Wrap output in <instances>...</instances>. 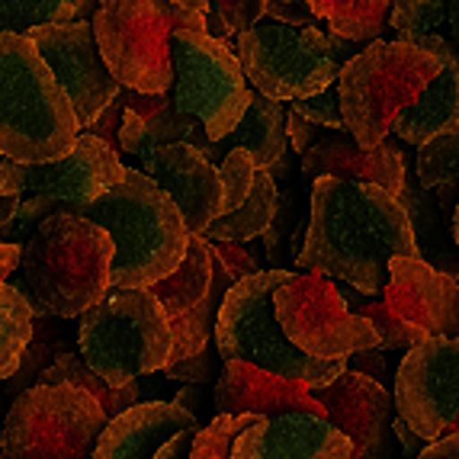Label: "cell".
Instances as JSON below:
<instances>
[{
    "instance_id": "1",
    "label": "cell",
    "mask_w": 459,
    "mask_h": 459,
    "mask_svg": "<svg viewBox=\"0 0 459 459\" xmlns=\"http://www.w3.org/2000/svg\"><path fill=\"white\" fill-rule=\"evenodd\" d=\"M398 254H421L402 193L367 180H312L306 245L296 267L344 280L363 296H383Z\"/></svg>"
},
{
    "instance_id": "2",
    "label": "cell",
    "mask_w": 459,
    "mask_h": 459,
    "mask_svg": "<svg viewBox=\"0 0 459 459\" xmlns=\"http://www.w3.org/2000/svg\"><path fill=\"white\" fill-rule=\"evenodd\" d=\"M81 212L113 235V286L152 290L174 273L190 251L193 231L184 212L152 174L142 168H126V177Z\"/></svg>"
},
{
    "instance_id": "3",
    "label": "cell",
    "mask_w": 459,
    "mask_h": 459,
    "mask_svg": "<svg viewBox=\"0 0 459 459\" xmlns=\"http://www.w3.org/2000/svg\"><path fill=\"white\" fill-rule=\"evenodd\" d=\"M113 235L81 212H48L23 245L20 280L39 315L81 318L113 290Z\"/></svg>"
},
{
    "instance_id": "4",
    "label": "cell",
    "mask_w": 459,
    "mask_h": 459,
    "mask_svg": "<svg viewBox=\"0 0 459 459\" xmlns=\"http://www.w3.org/2000/svg\"><path fill=\"white\" fill-rule=\"evenodd\" d=\"M84 126L30 32H0V154L23 164L55 161Z\"/></svg>"
},
{
    "instance_id": "5",
    "label": "cell",
    "mask_w": 459,
    "mask_h": 459,
    "mask_svg": "<svg viewBox=\"0 0 459 459\" xmlns=\"http://www.w3.org/2000/svg\"><path fill=\"white\" fill-rule=\"evenodd\" d=\"M290 276V270L273 267L238 280L225 296L219 322H215V351H219L222 363L245 360L254 367L302 379L312 389H322L351 369V357L322 360V357H312L292 344V337L280 325V315L273 306L276 286Z\"/></svg>"
},
{
    "instance_id": "6",
    "label": "cell",
    "mask_w": 459,
    "mask_h": 459,
    "mask_svg": "<svg viewBox=\"0 0 459 459\" xmlns=\"http://www.w3.org/2000/svg\"><path fill=\"white\" fill-rule=\"evenodd\" d=\"M81 357L107 383L129 385L142 376L168 369L174 353V325L152 290L113 286L81 315Z\"/></svg>"
},
{
    "instance_id": "7",
    "label": "cell",
    "mask_w": 459,
    "mask_h": 459,
    "mask_svg": "<svg viewBox=\"0 0 459 459\" xmlns=\"http://www.w3.org/2000/svg\"><path fill=\"white\" fill-rule=\"evenodd\" d=\"M440 71L444 62L418 42L376 39L363 46L337 77L347 129L363 148L383 145L398 116L421 97Z\"/></svg>"
},
{
    "instance_id": "8",
    "label": "cell",
    "mask_w": 459,
    "mask_h": 459,
    "mask_svg": "<svg viewBox=\"0 0 459 459\" xmlns=\"http://www.w3.org/2000/svg\"><path fill=\"white\" fill-rule=\"evenodd\" d=\"M360 42L322 32V26L280 23L264 16L261 23L235 39V52L245 65V74L254 91L264 97L292 103V100L322 93L337 84V77Z\"/></svg>"
},
{
    "instance_id": "9",
    "label": "cell",
    "mask_w": 459,
    "mask_h": 459,
    "mask_svg": "<svg viewBox=\"0 0 459 459\" xmlns=\"http://www.w3.org/2000/svg\"><path fill=\"white\" fill-rule=\"evenodd\" d=\"M119 84L142 93L174 91V32L209 26L206 13L174 0H103L91 20Z\"/></svg>"
},
{
    "instance_id": "10",
    "label": "cell",
    "mask_w": 459,
    "mask_h": 459,
    "mask_svg": "<svg viewBox=\"0 0 459 459\" xmlns=\"http://www.w3.org/2000/svg\"><path fill=\"white\" fill-rule=\"evenodd\" d=\"M109 411L74 383H36L20 392L7 411L4 459H93Z\"/></svg>"
},
{
    "instance_id": "11",
    "label": "cell",
    "mask_w": 459,
    "mask_h": 459,
    "mask_svg": "<svg viewBox=\"0 0 459 459\" xmlns=\"http://www.w3.org/2000/svg\"><path fill=\"white\" fill-rule=\"evenodd\" d=\"M126 168L129 164H123V152L113 142L84 129L77 145L55 161L23 164L13 161V158H4V164H0V193L20 196L13 219L26 222V219H39V215L52 212L55 206H91L93 199H100L123 180Z\"/></svg>"
},
{
    "instance_id": "12",
    "label": "cell",
    "mask_w": 459,
    "mask_h": 459,
    "mask_svg": "<svg viewBox=\"0 0 459 459\" xmlns=\"http://www.w3.org/2000/svg\"><path fill=\"white\" fill-rule=\"evenodd\" d=\"M254 87L245 65L225 39L209 26H184L174 32V103L203 119L212 142L231 135L251 107Z\"/></svg>"
},
{
    "instance_id": "13",
    "label": "cell",
    "mask_w": 459,
    "mask_h": 459,
    "mask_svg": "<svg viewBox=\"0 0 459 459\" xmlns=\"http://www.w3.org/2000/svg\"><path fill=\"white\" fill-rule=\"evenodd\" d=\"M273 306L292 344L312 357L337 360L383 347L379 328L363 312H353L344 290H337L325 273H292L276 286Z\"/></svg>"
},
{
    "instance_id": "14",
    "label": "cell",
    "mask_w": 459,
    "mask_h": 459,
    "mask_svg": "<svg viewBox=\"0 0 459 459\" xmlns=\"http://www.w3.org/2000/svg\"><path fill=\"white\" fill-rule=\"evenodd\" d=\"M398 414L424 437L459 434V334L428 337L402 357L395 373Z\"/></svg>"
},
{
    "instance_id": "15",
    "label": "cell",
    "mask_w": 459,
    "mask_h": 459,
    "mask_svg": "<svg viewBox=\"0 0 459 459\" xmlns=\"http://www.w3.org/2000/svg\"><path fill=\"white\" fill-rule=\"evenodd\" d=\"M30 39L39 46L46 65L71 97L81 126L91 129L103 116V109L123 93L119 77L103 58L93 23L71 20V23L36 26V30H30Z\"/></svg>"
},
{
    "instance_id": "16",
    "label": "cell",
    "mask_w": 459,
    "mask_h": 459,
    "mask_svg": "<svg viewBox=\"0 0 459 459\" xmlns=\"http://www.w3.org/2000/svg\"><path fill=\"white\" fill-rule=\"evenodd\" d=\"M383 302L421 341L459 334V280L428 264L424 254H398L392 261Z\"/></svg>"
},
{
    "instance_id": "17",
    "label": "cell",
    "mask_w": 459,
    "mask_h": 459,
    "mask_svg": "<svg viewBox=\"0 0 459 459\" xmlns=\"http://www.w3.org/2000/svg\"><path fill=\"white\" fill-rule=\"evenodd\" d=\"M353 440L322 414L286 411L261 418L235 440L231 459H351Z\"/></svg>"
},
{
    "instance_id": "18",
    "label": "cell",
    "mask_w": 459,
    "mask_h": 459,
    "mask_svg": "<svg viewBox=\"0 0 459 459\" xmlns=\"http://www.w3.org/2000/svg\"><path fill=\"white\" fill-rule=\"evenodd\" d=\"M142 170L174 196L193 235H206L209 225L222 215V170L203 148L190 142L164 145Z\"/></svg>"
},
{
    "instance_id": "19",
    "label": "cell",
    "mask_w": 459,
    "mask_h": 459,
    "mask_svg": "<svg viewBox=\"0 0 459 459\" xmlns=\"http://www.w3.org/2000/svg\"><path fill=\"white\" fill-rule=\"evenodd\" d=\"M312 392L328 411V421H334L353 440L351 459L383 456L385 424H389L392 405H395V392L385 389L383 379H376L363 369H347L341 379Z\"/></svg>"
},
{
    "instance_id": "20",
    "label": "cell",
    "mask_w": 459,
    "mask_h": 459,
    "mask_svg": "<svg viewBox=\"0 0 459 459\" xmlns=\"http://www.w3.org/2000/svg\"><path fill=\"white\" fill-rule=\"evenodd\" d=\"M212 408L219 414H267L273 418V414L286 411H308L328 418L308 383L245 360L222 363V376L212 392Z\"/></svg>"
},
{
    "instance_id": "21",
    "label": "cell",
    "mask_w": 459,
    "mask_h": 459,
    "mask_svg": "<svg viewBox=\"0 0 459 459\" xmlns=\"http://www.w3.org/2000/svg\"><path fill=\"white\" fill-rule=\"evenodd\" d=\"M302 174L308 180L318 177H347V180H367L379 184L392 193L405 190V154L392 142V135L383 145L363 148L351 129H325L318 132L308 152L302 154Z\"/></svg>"
},
{
    "instance_id": "22",
    "label": "cell",
    "mask_w": 459,
    "mask_h": 459,
    "mask_svg": "<svg viewBox=\"0 0 459 459\" xmlns=\"http://www.w3.org/2000/svg\"><path fill=\"white\" fill-rule=\"evenodd\" d=\"M190 142L206 148L212 142L203 119L184 113L174 103V91L168 93H142L126 87V119L119 129V152L138 158V168H145L164 145Z\"/></svg>"
},
{
    "instance_id": "23",
    "label": "cell",
    "mask_w": 459,
    "mask_h": 459,
    "mask_svg": "<svg viewBox=\"0 0 459 459\" xmlns=\"http://www.w3.org/2000/svg\"><path fill=\"white\" fill-rule=\"evenodd\" d=\"M186 428H199V414L184 402H138L109 418L93 446V459H154L170 437Z\"/></svg>"
},
{
    "instance_id": "24",
    "label": "cell",
    "mask_w": 459,
    "mask_h": 459,
    "mask_svg": "<svg viewBox=\"0 0 459 459\" xmlns=\"http://www.w3.org/2000/svg\"><path fill=\"white\" fill-rule=\"evenodd\" d=\"M290 145V107H283L280 100L264 97L261 91H254L251 107H247L245 119L235 126V132L219 138V142H209L203 152L219 164L231 148H247L261 164L276 168V164L283 161Z\"/></svg>"
},
{
    "instance_id": "25",
    "label": "cell",
    "mask_w": 459,
    "mask_h": 459,
    "mask_svg": "<svg viewBox=\"0 0 459 459\" xmlns=\"http://www.w3.org/2000/svg\"><path fill=\"white\" fill-rule=\"evenodd\" d=\"M459 126V55L446 58L444 71L424 87V93L414 100L405 113L392 126V135L405 145L421 148L424 142L437 138L440 132Z\"/></svg>"
},
{
    "instance_id": "26",
    "label": "cell",
    "mask_w": 459,
    "mask_h": 459,
    "mask_svg": "<svg viewBox=\"0 0 459 459\" xmlns=\"http://www.w3.org/2000/svg\"><path fill=\"white\" fill-rule=\"evenodd\" d=\"M212 280H215L212 245H209L206 235H193L184 264L174 273L164 276L161 283H154L152 292L164 302L170 318H177V315L193 312L212 292Z\"/></svg>"
},
{
    "instance_id": "27",
    "label": "cell",
    "mask_w": 459,
    "mask_h": 459,
    "mask_svg": "<svg viewBox=\"0 0 459 459\" xmlns=\"http://www.w3.org/2000/svg\"><path fill=\"white\" fill-rule=\"evenodd\" d=\"M276 209H280V190H276L273 168L261 164L251 196H247L235 212L219 215L206 229V238L209 241H241V245H247L251 238H261L264 231L273 229Z\"/></svg>"
},
{
    "instance_id": "28",
    "label": "cell",
    "mask_w": 459,
    "mask_h": 459,
    "mask_svg": "<svg viewBox=\"0 0 459 459\" xmlns=\"http://www.w3.org/2000/svg\"><path fill=\"white\" fill-rule=\"evenodd\" d=\"M312 13L328 23L331 32L369 46L383 36L392 20L395 0H306Z\"/></svg>"
},
{
    "instance_id": "29",
    "label": "cell",
    "mask_w": 459,
    "mask_h": 459,
    "mask_svg": "<svg viewBox=\"0 0 459 459\" xmlns=\"http://www.w3.org/2000/svg\"><path fill=\"white\" fill-rule=\"evenodd\" d=\"M389 26L405 42L444 36L459 52V0H395Z\"/></svg>"
},
{
    "instance_id": "30",
    "label": "cell",
    "mask_w": 459,
    "mask_h": 459,
    "mask_svg": "<svg viewBox=\"0 0 459 459\" xmlns=\"http://www.w3.org/2000/svg\"><path fill=\"white\" fill-rule=\"evenodd\" d=\"M36 315V306L30 302L23 286L4 280L0 286V376L4 379H13V373L20 369V360L32 341Z\"/></svg>"
},
{
    "instance_id": "31",
    "label": "cell",
    "mask_w": 459,
    "mask_h": 459,
    "mask_svg": "<svg viewBox=\"0 0 459 459\" xmlns=\"http://www.w3.org/2000/svg\"><path fill=\"white\" fill-rule=\"evenodd\" d=\"M103 0H0V30L30 32L36 26L97 16Z\"/></svg>"
},
{
    "instance_id": "32",
    "label": "cell",
    "mask_w": 459,
    "mask_h": 459,
    "mask_svg": "<svg viewBox=\"0 0 459 459\" xmlns=\"http://www.w3.org/2000/svg\"><path fill=\"white\" fill-rule=\"evenodd\" d=\"M414 168H418L424 190H440V186L459 184V126L424 142L418 148Z\"/></svg>"
},
{
    "instance_id": "33",
    "label": "cell",
    "mask_w": 459,
    "mask_h": 459,
    "mask_svg": "<svg viewBox=\"0 0 459 459\" xmlns=\"http://www.w3.org/2000/svg\"><path fill=\"white\" fill-rule=\"evenodd\" d=\"M267 414H219L199 428L196 444H193V456L190 459H231V450H235V440L245 434L251 424H257Z\"/></svg>"
},
{
    "instance_id": "34",
    "label": "cell",
    "mask_w": 459,
    "mask_h": 459,
    "mask_svg": "<svg viewBox=\"0 0 459 459\" xmlns=\"http://www.w3.org/2000/svg\"><path fill=\"white\" fill-rule=\"evenodd\" d=\"M267 4L270 0H212V7L206 13L209 32L231 46V39H238L267 16Z\"/></svg>"
},
{
    "instance_id": "35",
    "label": "cell",
    "mask_w": 459,
    "mask_h": 459,
    "mask_svg": "<svg viewBox=\"0 0 459 459\" xmlns=\"http://www.w3.org/2000/svg\"><path fill=\"white\" fill-rule=\"evenodd\" d=\"M290 109L302 113L306 119H312V123L325 126V129H347L344 109H341V87L337 84L325 87L322 93H312V97L292 100Z\"/></svg>"
},
{
    "instance_id": "36",
    "label": "cell",
    "mask_w": 459,
    "mask_h": 459,
    "mask_svg": "<svg viewBox=\"0 0 459 459\" xmlns=\"http://www.w3.org/2000/svg\"><path fill=\"white\" fill-rule=\"evenodd\" d=\"M357 312H363L369 322L379 328V334H383V351H398V347L411 351L414 344H421V337L414 334L402 318H395V315L385 308V302H369V306L357 308Z\"/></svg>"
},
{
    "instance_id": "37",
    "label": "cell",
    "mask_w": 459,
    "mask_h": 459,
    "mask_svg": "<svg viewBox=\"0 0 459 459\" xmlns=\"http://www.w3.org/2000/svg\"><path fill=\"white\" fill-rule=\"evenodd\" d=\"M209 245H212L215 261H222L235 280H245V276L257 273V261L245 251L241 241H209Z\"/></svg>"
},
{
    "instance_id": "38",
    "label": "cell",
    "mask_w": 459,
    "mask_h": 459,
    "mask_svg": "<svg viewBox=\"0 0 459 459\" xmlns=\"http://www.w3.org/2000/svg\"><path fill=\"white\" fill-rule=\"evenodd\" d=\"M123 119H126V87H123V93H119V97L103 109V116L91 126V132L100 138H107V142H113V145L119 148V129H123Z\"/></svg>"
},
{
    "instance_id": "39",
    "label": "cell",
    "mask_w": 459,
    "mask_h": 459,
    "mask_svg": "<svg viewBox=\"0 0 459 459\" xmlns=\"http://www.w3.org/2000/svg\"><path fill=\"white\" fill-rule=\"evenodd\" d=\"M267 16L270 20H280V23H296V26H312L318 20L308 4L302 7V4H286V0H270Z\"/></svg>"
},
{
    "instance_id": "40",
    "label": "cell",
    "mask_w": 459,
    "mask_h": 459,
    "mask_svg": "<svg viewBox=\"0 0 459 459\" xmlns=\"http://www.w3.org/2000/svg\"><path fill=\"white\" fill-rule=\"evenodd\" d=\"M168 379H184V383H203L209 376V351H203L199 357H190V360H180V363H170L164 369Z\"/></svg>"
},
{
    "instance_id": "41",
    "label": "cell",
    "mask_w": 459,
    "mask_h": 459,
    "mask_svg": "<svg viewBox=\"0 0 459 459\" xmlns=\"http://www.w3.org/2000/svg\"><path fill=\"white\" fill-rule=\"evenodd\" d=\"M318 132H322V126L306 119V116L296 113V109H290V142H292V148H296V154H306L308 145L318 138Z\"/></svg>"
},
{
    "instance_id": "42",
    "label": "cell",
    "mask_w": 459,
    "mask_h": 459,
    "mask_svg": "<svg viewBox=\"0 0 459 459\" xmlns=\"http://www.w3.org/2000/svg\"><path fill=\"white\" fill-rule=\"evenodd\" d=\"M196 434H199V428H186V430H180V434H174L161 450L154 453V459H190Z\"/></svg>"
},
{
    "instance_id": "43",
    "label": "cell",
    "mask_w": 459,
    "mask_h": 459,
    "mask_svg": "<svg viewBox=\"0 0 459 459\" xmlns=\"http://www.w3.org/2000/svg\"><path fill=\"white\" fill-rule=\"evenodd\" d=\"M456 456H459V434H446L424 444V450L414 459H456Z\"/></svg>"
},
{
    "instance_id": "44",
    "label": "cell",
    "mask_w": 459,
    "mask_h": 459,
    "mask_svg": "<svg viewBox=\"0 0 459 459\" xmlns=\"http://www.w3.org/2000/svg\"><path fill=\"white\" fill-rule=\"evenodd\" d=\"M392 430H395L398 444H402V453H405V456H418V453L424 450V437L418 434V430H414L411 424L402 418V414H398L395 421H392Z\"/></svg>"
},
{
    "instance_id": "45",
    "label": "cell",
    "mask_w": 459,
    "mask_h": 459,
    "mask_svg": "<svg viewBox=\"0 0 459 459\" xmlns=\"http://www.w3.org/2000/svg\"><path fill=\"white\" fill-rule=\"evenodd\" d=\"M20 264H23V247L13 245V241H4V264H0V276L4 280H10L13 276V270H20Z\"/></svg>"
},
{
    "instance_id": "46",
    "label": "cell",
    "mask_w": 459,
    "mask_h": 459,
    "mask_svg": "<svg viewBox=\"0 0 459 459\" xmlns=\"http://www.w3.org/2000/svg\"><path fill=\"white\" fill-rule=\"evenodd\" d=\"M177 7H186V10H196V13H209L212 7V0H174Z\"/></svg>"
},
{
    "instance_id": "47",
    "label": "cell",
    "mask_w": 459,
    "mask_h": 459,
    "mask_svg": "<svg viewBox=\"0 0 459 459\" xmlns=\"http://www.w3.org/2000/svg\"><path fill=\"white\" fill-rule=\"evenodd\" d=\"M453 241L459 245V203H456V209H453Z\"/></svg>"
},
{
    "instance_id": "48",
    "label": "cell",
    "mask_w": 459,
    "mask_h": 459,
    "mask_svg": "<svg viewBox=\"0 0 459 459\" xmlns=\"http://www.w3.org/2000/svg\"><path fill=\"white\" fill-rule=\"evenodd\" d=\"M286 4H302V0H286Z\"/></svg>"
},
{
    "instance_id": "49",
    "label": "cell",
    "mask_w": 459,
    "mask_h": 459,
    "mask_svg": "<svg viewBox=\"0 0 459 459\" xmlns=\"http://www.w3.org/2000/svg\"><path fill=\"white\" fill-rule=\"evenodd\" d=\"M456 459H459V456H456Z\"/></svg>"
}]
</instances>
